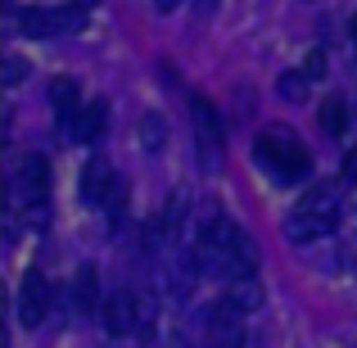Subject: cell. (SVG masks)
<instances>
[{
	"label": "cell",
	"instance_id": "1",
	"mask_svg": "<svg viewBox=\"0 0 357 348\" xmlns=\"http://www.w3.org/2000/svg\"><path fill=\"white\" fill-rule=\"evenodd\" d=\"M253 154H258V163L267 167L276 181H303L307 167H312L307 149L298 145L294 136H285V131H262L258 145H253Z\"/></svg>",
	"mask_w": 357,
	"mask_h": 348
},
{
	"label": "cell",
	"instance_id": "2",
	"mask_svg": "<svg viewBox=\"0 0 357 348\" xmlns=\"http://www.w3.org/2000/svg\"><path fill=\"white\" fill-rule=\"evenodd\" d=\"M249 344V335H244L240 326V312L222 298V303H213L208 312H204V348H244Z\"/></svg>",
	"mask_w": 357,
	"mask_h": 348
},
{
	"label": "cell",
	"instance_id": "3",
	"mask_svg": "<svg viewBox=\"0 0 357 348\" xmlns=\"http://www.w3.org/2000/svg\"><path fill=\"white\" fill-rule=\"evenodd\" d=\"M45 312H50V280L32 267L23 276V285H18V321L23 326H41Z\"/></svg>",
	"mask_w": 357,
	"mask_h": 348
},
{
	"label": "cell",
	"instance_id": "4",
	"mask_svg": "<svg viewBox=\"0 0 357 348\" xmlns=\"http://www.w3.org/2000/svg\"><path fill=\"white\" fill-rule=\"evenodd\" d=\"M100 321H105L109 335H131L140 326V298L131 289H114L105 298V308H100Z\"/></svg>",
	"mask_w": 357,
	"mask_h": 348
},
{
	"label": "cell",
	"instance_id": "5",
	"mask_svg": "<svg viewBox=\"0 0 357 348\" xmlns=\"http://www.w3.org/2000/svg\"><path fill=\"white\" fill-rule=\"evenodd\" d=\"M340 213H312V209H294V218L285 222V235L294 244H307V240H321V235L335 231Z\"/></svg>",
	"mask_w": 357,
	"mask_h": 348
},
{
	"label": "cell",
	"instance_id": "6",
	"mask_svg": "<svg viewBox=\"0 0 357 348\" xmlns=\"http://www.w3.org/2000/svg\"><path fill=\"white\" fill-rule=\"evenodd\" d=\"M14 190L23 195L27 204H36L45 190H50V163H45L41 154H27L23 163H18V172H14Z\"/></svg>",
	"mask_w": 357,
	"mask_h": 348
},
{
	"label": "cell",
	"instance_id": "7",
	"mask_svg": "<svg viewBox=\"0 0 357 348\" xmlns=\"http://www.w3.org/2000/svg\"><path fill=\"white\" fill-rule=\"evenodd\" d=\"M114 186H118V172L109 167V158H91L86 172H82V199L105 209V199L114 195Z\"/></svg>",
	"mask_w": 357,
	"mask_h": 348
},
{
	"label": "cell",
	"instance_id": "8",
	"mask_svg": "<svg viewBox=\"0 0 357 348\" xmlns=\"http://www.w3.org/2000/svg\"><path fill=\"white\" fill-rule=\"evenodd\" d=\"M73 312H82V317H91V312H100L105 308V298H100V271L91 267H77V276H73Z\"/></svg>",
	"mask_w": 357,
	"mask_h": 348
},
{
	"label": "cell",
	"instance_id": "9",
	"mask_svg": "<svg viewBox=\"0 0 357 348\" xmlns=\"http://www.w3.org/2000/svg\"><path fill=\"white\" fill-rule=\"evenodd\" d=\"M105 127H109V105H105V100H96V105H82L77 122L68 127V136L77 140V145H96V140L105 136Z\"/></svg>",
	"mask_w": 357,
	"mask_h": 348
},
{
	"label": "cell",
	"instance_id": "10",
	"mask_svg": "<svg viewBox=\"0 0 357 348\" xmlns=\"http://www.w3.org/2000/svg\"><path fill=\"white\" fill-rule=\"evenodd\" d=\"M77 100H82V86L73 77H54L50 82V105H54V114H59V127L63 131H68L73 122H77V114H82Z\"/></svg>",
	"mask_w": 357,
	"mask_h": 348
},
{
	"label": "cell",
	"instance_id": "11",
	"mask_svg": "<svg viewBox=\"0 0 357 348\" xmlns=\"http://www.w3.org/2000/svg\"><path fill=\"white\" fill-rule=\"evenodd\" d=\"M227 303L236 308V312H258L262 308V285L253 276H244V280H231V289H227Z\"/></svg>",
	"mask_w": 357,
	"mask_h": 348
},
{
	"label": "cell",
	"instance_id": "12",
	"mask_svg": "<svg viewBox=\"0 0 357 348\" xmlns=\"http://www.w3.org/2000/svg\"><path fill=\"white\" fill-rule=\"evenodd\" d=\"M18 27H23V36H59L54 9H23V14H18Z\"/></svg>",
	"mask_w": 357,
	"mask_h": 348
},
{
	"label": "cell",
	"instance_id": "13",
	"mask_svg": "<svg viewBox=\"0 0 357 348\" xmlns=\"http://www.w3.org/2000/svg\"><path fill=\"white\" fill-rule=\"evenodd\" d=\"M317 122H321L326 136H344V127H349V105H344L340 96H331L321 105V114H317Z\"/></svg>",
	"mask_w": 357,
	"mask_h": 348
},
{
	"label": "cell",
	"instance_id": "14",
	"mask_svg": "<svg viewBox=\"0 0 357 348\" xmlns=\"http://www.w3.org/2000/svg\"><path fill=\"white\" fill-rule=\"evenodd\" d=\"M163 140H167L163 114H145V118H140V145H145V149H163Z\"/></svg>",
	"mask_w": 357,
	"mask_h": 348
},
{
	"label": "cell",
	"instance_id": "15",
	"mask_svg": "<svg viewBox=\"0 0 357 348\" xmlns=\"http://www.w3.org/2000/svg\"><path fill=\"white\" fill-rule=\"evenodd\" d=\"M276 96L289 100V105H303V100H307V77H303V68H298V73H285V77L276 82Z\"/></svg>",
	"mask_w": 357,
	"mask_h": 348
},
{
	"label": "cell",
	"instance_id": "16",
	"mask_svg": "<svg viewBox=\"0 0 357 348\" xmlns=\"http://www.w3.org/2000/svg\"><path fill=\"white\" fill-rule=\"evenodd\" d=\"M326 68H331V63H326V50H307V59H303V77H307V82H317V77H326Z\"/></svg>",
	"mask_w": 357,
	"mask_h": 348
},
{
	"label": "cell",
	"instance_id": "17",
	"mask_svg": "<svg viewBox=\"0 0 357 348\" xmlns=\"http://www.w3.org/2000/svg\"><path fill=\"white\" fill-rule=\"evenodd\" d=\"M23 77H27V63L18 59V54H9V59H5V82H9V86H18Z\"/></svg>",
	"mask_w": 357,
	"mask_h": 348
},
{
	"label": "cell",
	"instance_id": "18",
	"mask_svg": "<svg viewBox=\"0 0 357 348\" xmlns=\"http://www.w3.org/2000/svg\"><path fill=\"white\" fill-rule=\"evenodd\" d=\"M344 181H357V149L344 158Z\"/></svg>",
	"mask_w": 357,
	"mask_h": 348
},
{
	"label": "cell",
	"instance_id": "19",
	"mask_svg": "<svg viewBox=\"0 0 357 348\" xmlns=\"http://www.w3.org/2000/svg\"><path fill=\"white\" fill-rule=\"evenodd\" d=\"M176 5H181V0H154V9H158V14H172Z\"/></svg>",
	"mask_w": 357,
	"mask_h": 348
},
{
	"label": "cell",
	"instance_id": "20",
	"mask_svg": "<svg viewBox=\"0 0 357 348\" xmlns=\"http://www.w3.org/2000/svg\"><path fill=\"white\" fill-rule=\"evenodd\" d=\"M73 5H77V9H82V14H86V9H96V5H100V0H73Z\"/></svg>",
	"mask_w": 357,
	"mask_h": 348
},
{
	"label": "cell",
	"instance_id": "21",
	"mask_svg": "<svg viewBox=\"0 0 357 348\" xmlns=\"http://www.w3.org/2000/svg\"><path fill=\"white\" fill-rule=\"evenodd\" d=\"M349 36H353V45H357V14L349 18Z\"/></svg>",
	"mask_w": 357,
	"mask_h": 348
}]
</instances>
